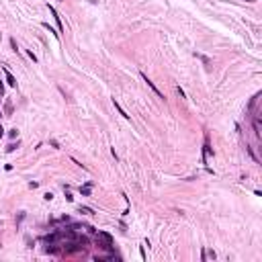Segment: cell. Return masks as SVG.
<instances>
[{"mask_svg":"<svg viewBox=\"0 0 262 262\" xmlns=\"http://www.w3.org/2000/svg\"><path fill=\"white\" fill-rule=\"evenodd\" d=\"M10 47H12V51H19V45H16L15 39H10Z\"/></svg>","mask_w":262,"mask_h":262,"instance_id":"cell-10","label":"cell"},{"mask_svg":"<svg viewBox=\"0 0 262 262\" xmlns=\"http://www.w3.org/2000/svg\"><path fill=\"white\" fill-rule=\"evenodd\" d=\"M176 92L180 94V99H184V92H182V88H180V86H176Z\"/></svg>","mask_w":262,"mask_h":262,"instance_id":"cell-13","label":"cell"},{"mask_svg":"<svg viewBox=\"0 0 262 262\" xmlns=\"http://www.w3.org/2000/svg\"><path fill=\"white\" fill-rule=\"evenodd\" d=\"M78 213H82V215H92V209H90V207H82V205H80V207H78Z\"/></svg>","mask_w":262,"mask_h":262,"instance_id":"cell-7","label":"cell"},{"mask_svg":"<svg viewBox=\"0 0 262 262\" xmlns=\"http://www.w3.org/2000/svg\"><path fill=\"white\" fill-rule=\"evenodd\" d=\"M90 186H92V182H88L86 186H80V193L84 195V197H90Z\"/></svg>","mask_w":262,"mask_h":262,"instance_id":"cell-5","label":"cell"},{"mask_svg":"<svg viewBox=\"0 0 262 262\" xmlns=\"http://www.w3.org/2000/svg\"><path fill=\"white\" fill-rule=\"evenodd\" d=\"M10 113H12V104L6 103V115H10Z\"/></svg>","mask_w":262,"mask_h":262,"instance_id":"cell-12","label":"cell"},{"mask_svg":"<svg viewBox=\"0 0 262 262\" xmlns=\"http://www.w3.org/2000/svg\"><path fill=\"white\" fill-rule=\"evenodd\" d=\"M19 145H21V141H16V144H8V145H6V152H15Z\"/></svg>","mask_w":262,"mask_h":262,"instance_id":"cell-9","label":"cell"},{"mask_svg":"<svg viewBox=\"0 0 262 262\" xmlns=\"http://www.w3.org/2000/svg\"><path fill=\"white\" fill-rule=\"evenodd\" d=\"M8 135H10V137H16V135H19V131H16V129H10Z\"/></svg>","mask_w":262,"mask_h":262,"instance_id":"cell-11","label":"cell"},{"mask_svg":"<svg viewBox=\"0 0 262 262\" xmlns=\"http://www.w3.org/2000/svg\"><path fill=\"white\" fill-rule=\"evenodd\" d=\"M41 25H43V29H47V31H49V33H53L55 37H59V33H57V31H53V29H51V27H49V23H41Z\"/></svg>","mask_w":262,"mask_h":262,"instance_id":"cell-8","label":"cell"},{"mask_svg":"<svg viewBox=\"0 0 262 262\" xmlns=\"http://www.w3.org/2000/svg\"><path fill=\"white\" fill-rule=\"evenodd\" d=\"M113 104H115V109H117V111H119V113L123 115V117H125V119H129V115H127V113H125V111H123V107H121V104H119V103H117V100H115V99H113Z\"/></svg>","mask_w":262,"mask_h":262,"instance_id":"cell-6","label":"cell"},{"mask_svg":"<svg viewBox=\"0 0 262 262\" xmlns=\"http://www.w3.org/2000/svg\"><path fill=\"white\" fill-rule=\"evenodd\" d=\"M2 135H4V129H2V127H0V137H2Z\"/></svg>","mask_w":262,"mask_h":262,"instance_id":"cell-14","label":"cell"},{"mask_svg":"<svg viewBox=\"0 0 262 262\" xmlns=\"http://www.w3.org/2000/svg\"><path fill=\"white\" fill-rule=\"evenodd\" d=\"M141 78H144V82H145V84H148V86H149V88H152V90H154V92H156V96H160V99H164V96H162V92H160V90H158V88H156V84H154L152 80H149V78H148V74H144V72H141Z\"/></svg>","mask_w":262,"mask_h":262,"instance_id":"cell-3","label":"cell"},{"mask_svg":"<svg viewBox=\"0 0 262 262\" xmlns=\"http://www.w3.org/2000/svg\"><path fill=\"white\" fill-rule=\"evenodd\" d=\"M213 154V149H211V145H209V135H205V145H203V164H207V160H209V156Z\"/></svg>","mask_w":262,"mask_h":262,"instance_id":"cell-2","label":"cell"},{"mask_svg":"<svg viewBox=\"0 0 262 262\" xmlns=\"http://www.w3.org/2000/svg\"><path fill=\"white\" fill-rule=\"evenodd\" d=\"M4 76H6V82H8V86H12V88H15V86H16V78L10 74L6 68H4Z\"/></svg>","mask_w":262,"mask_h":262,"instance_id":"cell-4","label":"cell"},{"mask_svg":"<svg viewBox=\"0 0 262 262\" xmlns=\"http://www.w3.org/2000/svg\"><path fill=\"white\" fill-rule=\"evenodd\" d=\"M47 8H49V12L53 15V19H55V23H57V33L62 35L64 33V25H62V16H59V12L55 10V6H51V4H47Z\"/></svg>","mask_w":262,"mask_h":262,"instance_id":"cell-1","label":"cell"}]
</instances>
